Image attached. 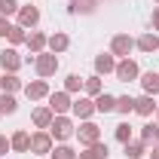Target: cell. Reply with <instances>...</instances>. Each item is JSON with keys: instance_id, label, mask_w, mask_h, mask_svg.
Returning <instances> with one entry per match:
<instances>
[{"instance_id": "1", "label": "cell", "mask_w": 159, "mask_h": 159, "mask_svg": "<svg viewBox=\"0 0 159 159\" xmlns=\"http://www.w3.org/2000/svg\"><path fill=\"white\" fill-rule=\"evenodd\" d=\"M49 135L58 138V141H67L70 135H74V122H70L67 116H55V119H52V125H49Z\"/></svg>"}, {"instance_id": "2", "label": "cell", "mask_w": 159, "mask_h": 159, "mask_svg": "<svg viewBox=\"0 0 159 159\" xmlns=\"http://www.w3.org/2000/svg\"><path fill=\"white\" fill-rule=\"evenodd\" d=\"M31 153H34V156H46V153H52V135H49V132H37V135H31Z\"/></svg>"}, {"instance_id": "3", "label": "cell", "mask_w": 159, "mask_h": 159, "mask_svg": "<svg viewBox=\"0 0 159 159\" xmlns=\"http://www.w3.org/2000/svg\"><path fill=\"white\" fill-rule=\"evenodd\" d=\"M58 70V58H55V52L49 55V52H40L37 55V74L40 77H52Z\"/></svg>"}, {"instance_id": "4", "label": "cell", "mask_w": 159, "mask_h": 159, "mask_svg": "<svg viewBox=\"0 0 159 159\" xmlns=\"http://www.w3.org/2000/svg\"><path fill=\"white\" fill-rule=\"evenodd\" d=\"M77 138H80V144L92 147V144H98V141H101V129L95 125V122H83L80 132H77Z\"/></svg>"}, {"instance_id": "5", "label": "cell", "mask_w": 159, "mask_h": 159, "mask_svg": "<svg viewBox=\"0 0 159 159\" xmlns=\"http://www.w3.org/2000/svg\"><path fill=\"white\" fill-rule=\"evenodd\" d=\"M113 74H116L119 83H132V80H138V64H135L132 58H122V61L116 64V70H113Z\"/></svg>"}, {"instance_id": "6", "label": "cell", "mask_w": 159, "mask_h": 159, "mask_svg": "<svg viewBox=\"0 0 159 159\" xmlns=\"http://www.w3.org/2000/svg\"><path fill=\"white\" fill-rule=\"evenodd\" d=\"M70 107H74V101L67 98V92H55V95H49V110H52V113H67V110H70Z\"/></svg>"}, {"instance_id": "7", "label": "cell", "mask_w": 159, "mask_h": 159, "mask_svg": "<svg viewBox=\"0 0 159 159\" xmlns=\"http://www.w3.org/2000/svg\"><path fill=\"white\" fill-rule=\"evenodd\" d=\"M110 49H113V55H125L129 58V52L135 49V40L129 37V34H116L113 43H110Z\"/></svg>"}, {"instance_id": "8", "label": "cell", "mask_w": 159, "mask_h": 159, "mask_svg": "<svg viewBox=\"0 0 159 159\" xmlns=\"http://www.w3.org/2000/svg\"><path fill=\"white\" fill-rule=\"evenodd\" d=\"M0 64H3V70L16 74V70L21 67V58H19V52H16V49H3V52H0Z\"/></svg>"}, {"instance_id": "9", "label": "cell", "mask_w": 159, "mask_h": 159, "mask_svg": "<svg viewBox=\"0 0 159 159\" xmlns=\"http://www.w3.org/2000/svg\"><path fill=\"white\" fill-rule=\"evenodd\" d=\"M25 95H28L31 101L46 98V95H49V86H46V80H34V83H28V86H25Z\"/></svg>"}, {"instance_id": "10", "label": "cell", "mask_w": 159, "mask_h": 159, "mask_svg": "<svg viewBox=\"0 0 159 159\" xmlns=\"http://www.w3.org/2000/svg\"><path fill=\"white\" fill-rule=\"evenodd\" d=\"M37 21H40V9L37 6H21L19 9V25L21 28H34Z\"/></svg>"}, {"instance_id": "11", "label": "cell", "mask_w": 159, "mask_h": 159, "mask_svg": "<svg viewBox=\"0 0 159 159\" xmlns=\"http://www.w3.org/2000/svg\"><path fill=\"white\" fill-rule=\"evenodd\" d=\"M31 119H34V125H37V129H49V125H52V119H55V113H52L49 107H37Z\"/></svg>"}, {"instance_id": "12", "label": "cell", "mask_w": 159, "mask_h": 159, "mask_svg": "<svg viewBox=\"0 0 159 159\" xmlns=\"http://www.w3.org/2000/svg\"><path fill=\"white\" fill-rule=\"evenodd\" d=\"M74 113H77L80 119H89L92 113H95V101H89V98H80V101H74V107H70Z\"/></svg>"}, {"instance_id": "13", "label": "cell", "mask_w": 159, "mask_h": 159, "mask_svg": "<svg viewBox=\"0 0 159 159\" xmlns=\"http://www.w3.org/2000/svg\"><path fill=\"white\" fill-rule=\"evenodd\" d=\"M95 110H98V113H110V110H116V98L107 95V92L95 95Z\"/></svg>"}, {"instance_id": "14", "label": "cell", "mask_w": 159, "mask_h": 159, "mask_svg": "<svg viewBox=\"0 0 159 159\" xmlns=\"http://www.w3.org/2000/svg\"><path fill=\"white\" fill-rule=\"evenodd\" d=\"M156 110V104H153V95H144V98H135V113L141 116H150Z\"/></svg>"}, {"instance_id": "15", "label": "cell", "mask_w": 159, "mask_h": 159, "mask_svg": "<svg viewBox=\"0 0 159 159\" xmlns=\"http://www.w3.org/2000/svg\"><path fill=\"white\" fill-rule=\"evenodd\" d=\"M141 86H144L147 95H159V74H153V70L144 74V77H141Z\"/></svg>"}, {"instance_id": "16", "label": "cell", "mask_w": 159, "mask_h": 159, "mask_svg": "<svg viewBox=\"0 0 159 159\" xmlns=\"http://www.w3.org/2000/svg\"><path fill=\"white\" fill-rule=\"evenodd\" d=\"M80 159H107V144H92V147H86V153H80Z\"/></svg>"}, {"instance_id": "17", "label": "cell", "mask_w": 159, "mask_h": 159, "mask_svg": "<svg viewBox=\"0 0 159 159\" xmlns=\"http://www.w3.org/2000/svg\"><path fill=\"white\" fill-rule=\"evenodd\" d=\"M95 70H98V74H113V70H116L113 55H98V58H95Z\"/></svg>"}, {"instance_id": "18", "label": "cell", "mask_w": 159, "mask_h": 159, "mask_svg": "<svg viewBox=\"0 0 159 159\" xmlns=\"http://www.w3.org/2000/svg\"><path fill=\"white\" fill-rule=\"evenodd\" d=\"M9 144H12V150H19V153H25V150H31V135H28V132H16Z\"/></svg>"}, {"instance_id": "19", "label": "cell", "mask_w": 159, "mask_h": 159, "mask_svg": "<svg viewBox=\"0 0 159 159\" xmlns=\"http://www.w3.org/2000/svg\"><path fill=\"white\" fill-rule=\"evenodd\" d=\"M0 89H3L6 95H12V92H19V89H21V80L16 77V74H6V77L0 80Z\"/></svg>"}, {"instance_id": "20", "label": "cell", "mask_w": 159, "mask_h": 159, "mask_svg": "<svg viewBox=\"0 0 159 159\" xmlns=\"http://www.w3.org/2000/svg\"><path fill=\"white\" fill-rule=\"evenodd\" d=\"M138 49L141 52H156L159 49V37L156 34H144V37L138 40Z\"/></svg>"}, {"instance_id": "21", "label": "cell", "mask_w": 159, "mask_h": 159, "mask_svg": "<svg viewBox=\"0 0 159 159\" xmlns=\"http://www.w3.org/2000/svg\"><path fill=\"white\" fill-rule=\"evenodd\" d=\"M25 43H28V46H31V52H43V46H46V43H49V40H46V34H40V31H34V34H31V37L25 40Z\"/></svg>"}, {"instance_id": "22", "label": "cell", "mask_w": 159, "mask_h": 159, "mask_svg": "<svg viewBox=\"0 0 159 159\" xmlns=\"http://www.w3.org/2000/svg\"><path fill=\"white\" fill-rule=\"evenodd\" d=\"M125 156L129 159H141L144 156V141H125Z\"/></svg>"}, {"instance_id": "23", "label": "cell", "mask_w": 159, "mask_h": 159, "mask_svg": "<svg viewBox=\"0 0 159 159\" xmlns=\"http://www.w3.org/2000/svg\"><path fill=\"white\" fill-rule=\"evenodd\" d=\"M49 49L52 52H64L67 49V34H52L49 37Z\"/></svg>"}, {"instance_id": "24", "label": "cell", "mask_w": 159, "mask_h": 159, "mask_svg": "<svg viewBox=\"0 0 159 159\" xmlns=\"http://www.w3.org/2000/svg\"><path fill=\"white\" fill-rule=\"evenodd\" d=\"M156 138H159V129L153 125V122L141 129V141H144V144H156Z\"/></svg>"}, {"instance_id": "25", "label": "cell", "mask_w": 159, "mask_h": 159, "mask_svg": "<svg viewBox=\"0 0 159 159\" xmlns=\"http://www.w3.org/2000/svg\"><path fill=\"white\" fill-rule=\"evenodd\" d=\"M95 0H70V12H92Z\"/></svg>"}, {"instance_id": "26", "label": "cell", "mask_w": 159, "mask_h": 159, "mask_svg": "<svg viewBox=\"0 0 159 159\" xmlns=\"http://www.w3.org/2000/svg\"><path fill=\"white\" fill-rule=\"evenodd\" d=\"M16 107H19V104H16L12 95H6V92L0 95V113H16Z\"/></svg>"}, {"instance_id": "27", "label": "cell", "mask_w": 159, "mask_h": 159, "mask_svg": "<svg viewBox=\"0 0 159 159\" xmlns=\"http://www.w3.org/2000/svg\"><path fill=\"white\" fill-rule=\"evenodd\" d=\"M83 89H86L89 95H101V80L98 77H86L83 80Z\"/></svg>"}, {"instance_id": "28", "label": "cell", "mask_w": 159, "mask_h": 159, "mask_svg": "<svg viewBox=\"0 0 159 159\" xmlns=\"http://www.w3.org/2000/svg\"><path fill=\"white\" fill-rule=\"evenodd\" d=\"M116 110L129 116V113L135 110V98H129V95H122V98H116Z\"/></svg>"}, {"instance_id": "29", "label": "cell", "mask_w": 159, "mask_h": 159, "mask_svg": "<svg viewBox=\"0 0 159 159\" xmlns=\"http://www.w3.org/2000/svg\"><path fill=\"white\" fill-rule=\"evenodd\" d=\"M113 135H116V141H119V144H125V141L132 138V125H129V122H119Z\"/></svg>"}, {"instance_id": "30", "label": "cell", "mask_w": 159, "mask_h": 159, "mask_svg": "<svg viewBox=\"0 0 159 159\" xmlns=\"http://www.w3.org/2000/svg\"><path fill=\"white\" fill-rule=\"evenodd\" d=\"M12 12H19V3H16V0H0V16L6 19V16H12Z\"/></svg>"}, {"instance_id": "31", "label": "cell", "mask_w": 159, "mask_h": 159, "mask_svg": "<svg viewBox=\"0 0 159 159\" xmlns=\"http://www.w3.org/2000/svg\"><path fill=\"white\" fill-rule=\"evenodd\" d=\"M64 89H67V92H80V89H83V80H80L77 74H70V77L64 80Z\"/></svg>"}, {"instance_id": "32", "label": "cell", "mask_w": 159, "mask_h": 159, "mask_svg": "<svg viewBox=\"0 0 159 159\" xmlns=\"http://www.w3.org/2000/svg\"><path fill=\"white\" fill-rule=\"evenodd\" d=\"M9 40H12V43H25V40H28L25 28H21V25H12V31H9Z\"/></svg>"}, {"instance_id": "33", "label": "cell", "mask_w": 159, "mask_h": 159, "mask_svg": "<svg viewBox=\"0 0 159 159\" xmlns=\"http://www.w3.org/2000/svg\"><path fill=\"white\" fill-rule=\"evenodd\" d=\"M52 159H77V153H74L70 147H55V150H52Z\"/></svg>"}, {"instance_id": "34", "label": "cell", "mask_w": 159, "mask_h": 159, "mask_svg": "<svg viewBox=\"0 0 159 159\" xmlns=\"http://www.w3.org/2000/svg\"><path fill=\"white\" fill-rule=\"evenodd\" d=\"M9 31H12V25H9V21L0 16V37H9Z\"/></svg>"}, {"instance_id": "35", "label": "cell", "mask_w": 159, "mask_h": 159, "mask_svg": "<svg viewBox=\"0 0 159 159\" xmlns=\"http://www.w3.org/2000/svg\"><path fill=\"white\" fill-rule=\"evenodd\" d=\"M9 147H12V144H9V141H6V138H3V135H0V156H3V153H6Z\"/></svg>"}, {"instance_id": "36", "label": "cell", "mask_w": 159, "mask_h": 159, "mask_svg": "<svg viewBox=\"0 0 159 159\" xmlns=\"http://www.w3.org/2000/svg\"><path fill=\"white\" fill-rule=\"evenodd\" d=\"M153 28L159 31V9H153Z\"/></svg>"}, {"instance_id": "37", "label": "cell", "mask_w": 159, "mask_h": 159, "mask_svg": "<svg viewBox=\"0 0 159 159\" xmlns=\"http://www.w3.org/2000/svg\"><path fill=\"white\" fill-rule=\"evenodd\" d=\"M150 156H153V159H159V147H153V153H150Z\"/></svg>"}, {"instance_id": "38", "label": "cell", "mask_w": 159, "mask_h": 159, "mask_svg": "<svg viewBox=\"0 0 159 159\" xmlns=\"http://www.w3.org/2000/svg\"><path fill=\"white\" fill-rule=\"evenodd\" d=\"M156 116H159V113H156Z\"/></svg>"}, {"instance_id": "39", "label": "cell", "mask_w": 159, "mask_h": 159, "mask_svg": "<svg viewBox=\"0 0 159 159\" xmlns=\"http://www.w3.org/2000/svg\"><path fill=\"white\" fill-rule=\"evenodd\" d=\"M156 3H159V0H156Z\"/></svg>"}]
</instances>
